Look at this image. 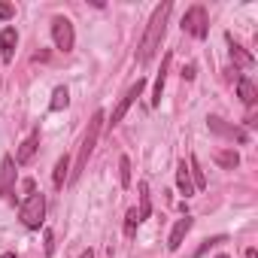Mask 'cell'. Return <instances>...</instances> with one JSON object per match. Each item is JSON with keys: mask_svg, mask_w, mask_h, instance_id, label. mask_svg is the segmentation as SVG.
<instances>
[{"mask_svg": "<svg viewBox=\"0 0 258 258\" xmlns=\"http://www.w3.org/2000/svg\"><path fill=\"white\" fill-rule=\"evenodd\" d=\"M16 43H19L16 28H4V34H0V58H4V64L13 61V55H16Z\"/></svg>", "mask_w": 258, "mask_h": 258, "instance_id": "9", "label": "cell"}, {"mask_svg": "<svg viewBox=\"0 0 258 258\" xmlns=\"http://www.w3.org/2000/svg\"><path fill=\"white\" fill-rule=\"evenodd\" d=\"M143 88H146V79H137V82H134L131 88L124 91V97H121V100H118V106L112 109V118H109V124H112V127H115V124H118V121L124 118V112L131 109V103H134V100H137V97L143 94Z\"/></svg>", "mask_w": 258, "mask_h": 258, "instance_id": "6", "label": "cell"}, {"mask_svg": "<svg viewBox=\"0 0 258 258\" xmlns=\"http://www.w3.org/2000/svg\"><path fill=\"white\" fill-rule=\"evenodd\" d=\"M216 161H219V167H225V170H234V167L240 164V155H237L234 149H219V152H216Z\"/></svg>", "mask_w": 258, "mask_h": 258, "instance_id": "18", "label": "cell"}, {"mask_svg": "<svg viewBox=\"0 0 258 258\" xmlns=\"http://www.w3.org/2000/svg\"><path fill=\"white\" fill-rule=\"evenodd\" d=\"M188 176H191L195 191H204V188H207V176H204V170H201L198 158H191V161H188Z\"/></svg>", "mask_w": 258, "mask_h": 258, "instance_id": "16", "label": "cell"}, {"mask_svg": "<svg viewBox=\"0 0 258 258\" xmlns=\"http://www.w3.org/2000/svg\"><path fill=\"white\" fill-rule=\"evenodd\" d=\"M79 258H94V252H91V249H88V252H82V255H79Z\"/></svg>", "mask_w": 258, "mask_h": 258, "instance_id": "26", "label": "cell"}, {"mask_svg": "<svg viewBox=\"0 0 258 258\" xmlns=\"http://www.w3.org/2000/svg\"><path fill=\"white\" fill-rule=\"evenodd\" d=\"M176 185H179V191L185 198L195 195V185H191V176H188V164L185 161H179V167H176Z\"/></svg>", "mask_w": 258, "mask_h": 258, "instance_id": "13", "label": "cell"}, {"mask_svg": "<svg viewBox=\"0 0 258 258\" xmlns=\"http://www.w3.org/2000/svg\"><path fill=\"white\" fill-rule=\"evenodd\" d=\"M13 13H16V10H13V4H0V19H4V22H10V19H13Z\"/></svg>", "mask_w": 258, "mask_h": 258, "instance_id": "23", "label": "cell"}, {"mask_svg": "<svg viewBox=\"0 0 258 258\" xmlns=\"http://www.w3.org/2000/svg\"><path fill=\"white\" fill-rule=\"evenodd\" d=\"M13 188H16V161L7 155L0 164V198H7Z\"/></svg>", "mask_w": 258, "mask_h": 258, "instance_id": "8", "label": "cell"}, {"mask_svg": "<svg viewBox=\"0 0 258 258\" xmlns=\"http://www.w3.org/2000/svg\"><path fill=\"white\" fill-rule=\"evenodd\" d=\"M19 219H22V225H25V228L37 231V228L43 225V219H46V198H43L40 191H31V195H28V201H25V204H22V210H19Z\"/></svg>", "mask_w": 258, "mask_h": 258, "instance_id": "3", "label": "cell"}, {"mask_svg": "<svg viewBox=\"0 0 258 258\" xmlns=\"http://www.w3.org/2000/svg\"><path fill=\"white\" fill-rule=\"evenodd\" d=\"M219 258H228V255H219Z\"/></svg>", "mask_w": 258, "mask_h": 258, "instance_id": "28", "label": "cell"}, {"mask_svg": "<svg viewBox=\"0 0 258 258\" xmlns=\"http://www.w3.org/2000/svg\"><path fill=\"white\" fill-rule=\"evenodd\" d=\"M0 258H16V255H13V252H7V255H0Z\"/></svg>", "mask_w": 258, "mask_h": 258, "instance_id": "27", "label": "cell"}, {"mask_svg": "<svg viewBox=\"0 0 258 258\" xmlns=\"http://www.w3.org/2000/svg\"><path fill=\"white\" fill-rule=\"evenodd\" d=\"M137 225H140V213H137V210H127V219H124V234L131 237Z\"/></svg>", "mask_w": 258, "mask_h": 258, "instance_id": "22", "label": "cell"}, {"mask_svg": "<svg viewBox=\"0 0 258 258\" xmlns=\"http://www.w3.org/2000/svg\"><path fill=\"white\" fill-rule=\"evenodd\" d=\"M210 131H219V134H225V137H237L240 143H246V131L231 127V124H222V118H210Z\"/></svg>", "mask_w": 258, "mask_h": 258, "instance_id": "14", "label": "cell"}, {"mask_svg": "<svg viewBox=\"0 0 258 258\" xmlns=\"http://www.w3.org/2000/svg\"><path fill=\"white\" fill-rule=\"evenodd\" d=\"M103 118H106V115H103L100 109L91 115V121H88V131H85V137H82V146H79V155H76V167H73L70 179H79V176H82V170H85V164H88V158H91V152H94V143H97V137H100Z\"/></svg>", "mask_w": 258, "mask_h": 258, "instance_id": "2", "label": "cell"}, {"mask_svg": "<svg viewBox=\"0 0 258 258\" xmlns=\"http://www.w3.org/2000/svg\"><path fill=\"white\" fill-rule=\"evenodd\" d=\"M118 179H121V185H124V188L131 185V161H127L124 155L118 158Z\"/></svg>", "mask_w": 258, "mask_h": 258, "instance_id": "21", "label": "cell"}, {"mask_svg": "<svg viewBox=\"0 0 258 258\" xmlns=\"http://www.w3.org/2000/svg\"><path fill=\"white\" fill-rule=\"evenodd\" d=\"M140 222L143 219H149V213H152V204H149V185L146 182H140Z\"/></svg>", "mask_w": 258, "mask_h": 258, "instance_id": "20", "label": "cell"}, {"mask_svg": "<svg viewBox=\"0 0 258 258\" xmlns=\"http://www.w3.org/2000/svg\"><path fill=\"white\" fill-rule=\"evenodd\" d=\"M191 225H195V219H191V216L176 219V225H173V231H170V237H167V249H170V252H176V249L182 246V240H185V234L191 231Z\"/></svg>", "mask_w": 258, "mask_h": 258, "instance_id": "7", "label": "cell"}, {"mask_svg": "<svg viewBox=\"0 0 258 258\" xmlns=\"http://www.w3.org/2000/svg\"><path fill=\"white\" fill-rule=\"evenodd\" d=\"M237 94H240V100L246 103V106H252L255 100H258V88L252 85V79H246V76H240L237 79Z\"/></svg>", "mask_w": 258, "mask_h": 258, "instance_id": "12", "label": "cell"}, {"mask_svg": "<svg viewBox=\"0 0 258 258\" xmlns=\"http://www.w3.org/2000/svg\"><path fill=\"white\" fill-rule=\"evenodd\" d=\"M67 103H70V91H67L64 85H58V88L52 91V103H49V106H52V109L58 112V109H64Z\"/></svg>", "mask_w": 258, "mask_h": 258, "instance_id": "19", "label": "cell"}, {"mask_svg": "<svg viewBox=\"0 0 258 258\" xmlns=\"http://www.w3.org/2000/svg\"><path fill=\"white\" fill-rule=\"evenodd\" d=\"M182 31H185V34H191V37H198V40H204V37L210 34L207 10H204V7H191V10L182 16Z\"/></svg>", "mask_w": 258, "mask_h": 258, "instance_id": "4", "label": "cell"}, {"mask_svg": "<svg viewBox=\"0 0 258 258\" xmlns=\"http://www.w3.org/2000/svg\"><path fill=\"white\" fill-rule=\"evenodd\" d=\"M167 16H170V4H161V7L152 13V19H149V25H146V34H143V40H140V49H137V61H140V64H149L152 55L161 49L164 28H167Z\"/></svg>", "mask_w": 258, "mask_h": 258, "instance_id": "1", "label": "cell"}, {"mask_svg": "<svg viewBox=\"0 0 258 258\" xmlns=\"http://www.w3.org/2000/svg\"><path fill=\"white\" fill-rule=\"evenodd\" d=\"M231 61H234L237 67H252V64H255V58H252L243 46H237V43H231Z\"/></svg>", "mask_w": 258, "mask_h": 258, "instance_id": "17", "label": "cell"}, {"mask_svg": "<svg viewBox=\"0 0 258 258\" xmlns=\"http://www.w3.org/2000/svg\"><path fill=\"white\" fill-rule=\"evenodd\" d=\"M46 252H49V255L55 252V237H52V231H46Z\"/></svg>", "mask_w": 258, "mask_h": 258, "instance_id": "24", "label": "cell"}, {"mask_svg": "<svg viewBox=\"0 0 258 258\" xmlns=\"http://www.w3.org/2000/svg\"><path fill=\"white\" fill-rule=\"evenodd\" d=\"M170 61H173V55L167 52V55H164V61H161V70H158V76H155V88H152V106H158V103H161V91H164V79H167V67H170Z\"/></svg>", "mask_w": 258, "mask_h": 258, "instance_id": "11", "label": "cell"}, {"mask_svg": "<svg viewBox=\"0 0 258 258\" xmlns=\"http://www.w3.org/2000/svg\"><path fill=\"white\" fill-rule=\"evenodd\" d=\"M37 146H40V131H34V134L19 146V152H16V164H28V161L37 155Z\"/></svg>", "mask_w": 258, "mask_h": 258, "instance_id": "10", "label": "cell"}, {"mask_svg": "<svg viewBox=\"0 0 258 258\" xmlns=\"http://www.w3.org/2000/svg\"><path fill=\"white\" fill-rule=\"evenodd\" d=\"M52 40H55V46L61 49V52H70L73 49V25H70V19H64V16H58V19H52Z\"/></svg>", "mask_w": 258, "mask_h": 258, "instance_id": "5", "label": "cell"}, {"mask_svg": "<svg viewBox=\"0 0 258 258\" xmlns=\"http://www.w3.org/2000/svg\"><path fill=\"white\" fill-rule=\"evenodd\" d=\"M246 258H258V252L255 249H246Z\"/></svg>", "mask_w": 258, "mask_h": 258, "instance_id": "25", "label": "cell"}, {"mask_svg": "<svg viewBox=\"0 0 258 258\" xmlns=\"http://www.w3.org/2000/svg\"><path fill=\"white\" fill-rule=\"evenodd\" d=\"M70 158L64 155V158H58V164H55V173H52V182H55V188H64V182L70 179Z\"/></svg>", "mask_w": 258, "mask_h": 258, "instance_id": "15", "label": "cell"}]
</instances>
